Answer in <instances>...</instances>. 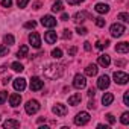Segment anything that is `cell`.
I'll list each match as a JSON object with an SVG mask.
<instances>
[{"instance_id":"cell-42","label":"cell","mask_w":129,"mask_h":129,"mask_svg":"<svg viewBox=\"0 0 129 129\" xmlns=\"http://www.w3.org/2000/svg\"><path fill=\"white\" fill-rule=\"evenodd\" d=\"M76 52H78V49H76V47H70L69 55H70V56H75V55H76Z\"/></svg>"},{"instance_id":"cell-4","label":"cell","mask_w":129,"mask_h":129,"mask_svg":"<svg viewBox=\"0 0 129 129\" xmlns=\"http://www.w3.org/2000/svg\"><path fill=\"white\" fill-rule=\"evenodd\" d=\"M73 87H75V88H78V90L85 88V87H87V79H85V76L78 73V75L75 76V79H73Z\"/></svg>"},{"instance_id":"cell-9","label":"cell","mask_w":129,"mask_h":129,"mask_svg":"<svg viewBox=\"0 0 129 129\" xmlns=\"http://www.w3.org/2000/svg\"><path fill=\"white\" fill-rule=\"evenodd\" d=\"M29 43L32 44V47H35V49H40V47H41V38H40V34H37V32H32V34L29 35Z\"/></svg>"},{"instance_id":"cell-40","label":"cell","mask_w":129,"mask_h":129,"mask_svg":"<svg viewBox=\"0 0 129 129\" xmlns=\"http://www.w3.org/2000/svg\"><path fill=\"white\" fill-rule=\"evenodd\" d=\"M109 46V41H105V43H97V49H105Z\"/></svg>"},{"instance_id":"cell-23","label":"cell","mask_w":129,"mask_h":129,"mask_svg":"<svg viewBox=\"0 0 129 129\" xmlns=\"http://www.w3.org/2000/svg\"><path fill=\"white\" fill-rule=\"evenodd\" d=\"M27 53H29V47H27V46H21L20 50L17 52V56H18V58H26Z\"/></svg>"},{"instance_id":"cell-39","label":"cell","mask_w":129,"mask_h":129,"mask_svg":"<svg viewBox=\"0 0 129 129\" xmlns=\"http://www.w3.org/2000/svg\"><path fill=\"white\" fill-rule=\"evenodd\" d=\"M62 38H66V40L69 38V40H70V38H72V32H70L69 29H66V30H64V34H62Z\"/></svg>"},{"instance_id":"cell-38","label":"cell","mask_w":129,"mask_h":129,"mask_svg":"<svg viewBox=\"0 0 129 129\" xmlns=\"http://www.w3.org/2000/svg\"><path fill=\"white\" fill-rule=\"evenodd\" d=\"M123 102H124L126 106H129V91H126V93L123 94Z\"/></svg>"},{"instance_id":"cell-27","label":"cell","mask_w":129,"mask_h":129,"mask_svg":"<svg viewBox=\"0 0 129 129\" xmlns=\"http://www.w3.org/2000/svg\"><path fill=\"white\" fill-rule=\"evenodd\" d=\"M52 56H53L55 59L62 58V50H61V49H53V50H52Z\"/></svg>"},{"instance_id":"cell-49","label":"cell","mask_w":129,"mask_h":129,"mask_svg":"<svg viewBox=\"0 0 129 129\" xmlns=\"http://www.w3.org/2000/svg\"><path fill=\"white\" fill-rule=\"evenodd\" d=\"M97 127H100V129H108V126H103V124H97Z\"/></svg>"},{"instance_id":"cell-45","label":"cell","mask_w":129,"mask_h":129,"mask_svg":"<svg viewBox=\"0 0 129 129\" xmlns=\"http://www.w3.org/2000/svg\"><path fill=\"white\" fill-rule=\"evenodd\" d=\"M88 96H90V97H94V96H96V90H94V88H90V90H88Z\"/></svg>"},{"instance_id":"cell-3","label":"cell","mask_w":129,"mask_h":129,"mask_svg":"<svg viewBox=\"0 0 129 129\" xmlns=\"http://www.w3.org/2000/svg\"><path fill=\"white\" fill-rule=\"evenodd\" d=\"M24 109H26V112H27L29 115L37 114V112L40 111V103H38V100H29V102L26 103Z\"/></svg>"},{"instance_id":"cell-7","label":"cell","mask_w":129,"mask_h":129,"mask_svg":"<svg viewBox=\"0 0 129 129\" xmlns=\"http://www.w3.org/2000/svg\"><path fill=\"white\" fill-rule=\"evenodd\" d=\"M53 114H56L58 117H64L67 112H69V109H67V106L66 105H62V103H56L55 106H53Z\"/></svg>"},{"instance_id":"cell-36","label":"cell","mask_w":129,"mask_h":129,"mask_svg":"<svg viewBox=\"0 0 129 129\" xmlns=\"http://www.w3.org/2000/svg\"><path fill=\"white\" fill-rule=\"evenodd\" d=\"M12 5V0H2V6L3 8H11Z\"/></svg>"},{"instance_id":"cell-35","label":"cell","mask_w":129,"mask_h":129,"mask_svg":"<svg viewBox=\"0 0 129 129\" xmlns=\"http://www.w3.org/2000/svg\"><path fill=\"white\" fill-rule=\"evenodd\" d=\"M105 117H106V120H108V123H109V124H114V123H115V118H114V115H112V114H106Z\"/></svg>"},{"instance_id":"cell-28","label":"cell","mask_w":129,"mask_h":129,"mask_svg":"<svg viewBox=\"0 0 129 129\" xmlns=\"http://www.w3.org/2000/svg\"><path fill=\"white\" fill-rule=\"evenodd\" d=\"M117 18H118V20H121L123 23H127V21H129V14L121 12V14H118V15H117Z\"/></svg>"},{"instance_id":"cell-47","label":"cell","mask_w":129,"mask_h":129,"mask_svg":"<svg viewBox=\"0 0 129 129\" xmlns=\"http://www.w3.org/2000/svg\"><path fill=\"white\" fill-rule=\"evenodd\" d=\"M9 81H11V78H9V76H8V78H5V79H3V81H2V84H3V85H6V84H8V82H9Z\"/></svg>"},{"instance_id":"cell-24","label":"cell","mask_w":129,"mask_h":129,"mask_svg":"<svg viewBox=\"0 0 129 129\" xmlns=\"http://www.w3.org/2000/svg\"><path fill=\"white\" fill-rule=\"evenodd\" d=\"M11 69H12L14 72H18V73H21V72L24 70V67L21 66L20 62H12V64H11Z\"/></svg>"},{"instance_id":"cell-46","label":"cell","mask_w":129,"mask_h":129,"mask_svg":"<svg viewBox=\"0 0 129 129\" xmlns=\"http://www.w3.org/2000/svg\"><path fill=\"white\" fill-rule=\"evenodd\" d=\"M43 6V3L41 2H37V3H34V9H40Z\"/></svg>"},{"instance_id":"cell-6","label":"cell","mask_w":129,"mask_h":129,"mask_svg":"<svg viewBox=\"0 0 129 129\" xmlns=\"http://www.w3.org/2000/svg\"><path fill=\"white\" fill-rule=\"evenodd\" d=\"M90 121V114L88 112H79L76 117H75V123L78 126H84Z\"/></svg>"},{"instance_id":"cell-17","label":"cell","mask_w":129,"mask_h":129,"mask_svg":"<svg viewBox=\"0 0 129 129\" xmlns=\"http://www.w3.org/2000/svg\"><path fill=\"white\" fill-rule=\"evenodd\" d=\"M111 64V58H109V55H100L99 56V66H102V67H108Z\"/></svg>"},{"instance_id":"cell-33","label":"cell","mask_w":129,"mask_h":129,"mask_svg":"<svg viewBox=\"0 0 129 129\" xmlns=\"http://www.w3.org/2000/svg\"><path fill=\"white\" fill-rule=\"evenodd\" d=\"M24 27L26 29H35L37 27V21H26L24 23Z\"/></svg>"},{"instance_id":"cell-5","label":"cell","mask_w":129,"mask_h":129,"mask_svg":"<svg viewBox=\"0 0 129 129\" xmlns=\"http://www.w3.org/2000/svg\"><path fill=\"white\" fill-rule=\"evenodd\" d=\"M124 32H126V29H124V26H123V24H120V23H114V24L111 26V35H112V37H115V38L121 37Z\"/></svg>"},{"instance_id":"cell-29","label":"cell","mask_w":129,"mask_h":129,"mask_svg":"<svg viewBox=\"0 0 129 129\" xmlns=\"http://www.w3.org/2000/svg\"><path fill=\"white\" fill-rule=\"evenodd\" d=\"M120 121H121L123 124H127V123H129V112H123V114H121Z\"/></svg>"},{"instance_id":"cell-44","label":"cell","mask_w":129,"mask_h":129,"mask_svg":"<svg viewBox=\"0 0 129 129\" xmlns=\"http://www.w3.org/2000/svg\"><path fill=\"white\" fill-rule=\"evenodd\" d=\"M84 49H85L87 52H90V50H91V44H90L88 41H85V43H84Z\"/></svg>"},{"instance_id":"cell-2","label":"cell","mask_w":129,"mask_h":129,"mask_svg":"<svg viewBox=\"0 0 129 129\" xmlns=\"http://www.w3.org/2000/svg\"><path fill=\"white\" fill-rule=\"evenodd\" d=\"M127 81H129L127 73H124V72H114V82L115 84L124 85V84H127Z\"/></svg>"},{"instance_id":"cell-13","label":"cell","mask_w":129,"mask_h":129,"mask_svg":"<svg viewBox=\"0 0 129 129\" xmlns=\"http://www.w3.org/2000/svg\"><path fill=\"white\" fill-rule=\"evenodd\" d=\"M56 32H53V30H49V32H46V35H44V41L47 43V44H53V43H56Z\"/></svg>"},{"instance_id":"cell-14","label":"cell","mask_w":129,"mask_h":129,"mask_svg":"<svg viewBox=\"0 0 129 129\" xmlns=\"http://www.w3.org/2000/svg\"><path fill=\"white\" fill-rule=\"evenodd\" d=\"M81 100H82L81 93H76V94H73V96H70V97H69V105L76 106V105H79V103H81Z\"/></svg>"},{"instance_id":"cell-22","label":"cell","mask_w":129,"mask_h":129,"mask_svg":"<svg viewBox=\"0 0 129 129\" xmlns=\"http://www.w3.org/2000/svg\"><path fill=\"white\" fill-rule=\"evenodd\" d=\"M87 17H88L87 12H78V14L75 15V21H76V23H84Z\"/></svg>"},{"instance_id":"cell-41","label":"cell","mask_w":129,"mask_h":129,"mask_svg":"<svg viewBox=\"0 0 129 129\" xmlns=\"http://www.w3.org/2000/svg\"><path fill=\"white\" fill-rule=\"evenodd\" d=\"M82 2H84V0H67L69 5H81Z\"/></svg>"},{"instance_id":"cell-19","label":"cell","mask_w":129,"mask_h":129,"mask_svg":"<svg viewBox=\"0 0 129 129\" xmlns=\"http://www.w3.org/2000/svg\"><path fill=\"white\" fill-rule=\"evenodd\" d=\"M97 66L96 64H90V66L85 69V75H88V76H96L97 75Z\"/></svg>"},{"instance_id":"cell-18","label":"cell","mask_w":129,"mask_h":129,"mask_svg":"<svg viewBox=\"0 0 129 129\" xmlns=\"http://www.w3.org/2000/svg\"><path fill=\"white\" fill-rule=\"evenodd\" d=\"M115 52H117V53H127V52H129V44H127L126 41L117 44V46H115Z\"/></svg>"},{"instance_id":"cell-8","label":"cell","mask_w":129,"mask_h":129,"mask_svg":"<svg viewBox=\"0 0 129 129\" xmlns=\"http://www.w3.org/2000/svg\"><path fill=\"white\" fill-rule=\"evenodd\" d=\"M41 24H43L44 27H55V26H56V18L52 17V15H44V17L41 18Z\"/></svg>"},{"instance_id":"cell-21","label":"cell","mask_w":129,"mask_h":129,"mask_svg":"<svg viewBox=\"0 0 129 129\" xmlns=\"http://www.w3.org/2000/svg\"><path fill=\"white\" fill-rule=\"evenodd\" d=\"M20 126V121L18 120H6L5 123H3V127H6V129H9V127H18Z\"/></svg>"},{"instance_id":"cell-31","label":"cell","mask_w":129,"mask_h":129,"mask_svg":"<svg viewBox=\"0 0 129 129\" xmlns=\"http://www.w3.org/2000/svg\"><path fill=\"white\" fill-rule=\"evenodd\" d=\"M8 53H9L8 46H0V56H6Z\"/></svg>"},{"instance_id":"cell-32","label":"cell","mask_w":129,"mask_h":129,"mask_svg":"<svg viewBox=\"0 0 129 129\" xmlns=\"http://www.w3.org/2000/svg\"><path fill=\"white\" fill-rule=\"evenodd\" d=\"M6 99H8V93L6 91H0V105H3Z\"/></svg>"},{"instance_id":"cell-11","label":"cell","mask_w":129,"mask_h":129,"mask_svg":"<svg viewBox=\"0 0 129 129\" xmlns=\"http://www.w3.org/2000/svg\"><path fill=\"white\" fill-rule=\"evenodd\" d=\"M108 87H109V78H108L106 75H102V76L99 78V81H97V88L106 90Z\"/></svg>"},{"instance_id":"cell-20","label":"cell","mask_w":129,"mask_h":129,"mask_svg":"<svg viewBox=\"0 0 129 129\" xmlns=\"http://www.w3.org/2000/svg\"><path fill=\"white\" fill-rule=\"evenodd\" d=\"M96 12H99V14H106V12H109V6H108L106 3H97V5H96Z\"/></svg>"},{"instance_id":"cell-16","label":"cell","mask_w":129,"mask_h":129,"mask_svg":"<svg viewBox=\"0 0 129 129\" xmlns=\"http://www.w3.org/2000/svg\"><path fill=\"white\" fill-rule=\"evenodd\" d=\"M9 103H11V106H18L20 103H21V96L20 94H11L9 96Z\"/></svg>"},{"instance_id":"cell-15","label":"cell","mask_w":129,"mask_h":129,"mask_svg":"<svg viewBox=\"0 0 129 129\" xmlns=\"http://www.w3.org/2000/svg\"><path fill=\"white\" fill-rule=\"evenodd\" d=\"M112 102H114V94H112V93H105L103 97H102V103H103L105 106H109Z\"/></svg>"},{"instance_id":"cell-37","label":"cell","mask_w":129,"mask_h":129,"mask_svg":"<svg viewBox=\"0 0 129 129\" xmlns=\"http://www.w3.org/2000/svg\"><path fill=\"white\" fill-rule=\"evenodd\" d=\"M76 32H78L79 35H87V34H88V30H87L85 27H81V26H79V27L76 29Z\"/></svg>"},{"instance_id":"cell-30","label":"cell","mask_w":129,"mask_h":129,"mask_svg":"<svg viewBox=\"0 0 129 129\" xmlns=\"http://www.w3.org/2000/svg\"><path fill=\"white\" fill-rule=\"evenodd\" d=\"M27 3H29V0H17V6H18L20 9L26 8V6H27Z\"/></svg>"},{"instance_id":"cell-50","label":"cell","mask_w":129,"mask_h":129,"mask_svg":"<svg viewBox=\"0 0 129 129\" xmlns=\"http://www.w3.org/2000/svg\"><path fill=\"white\" fill-rule=\"evenodd\" d=\"M5 70H6V67H3V66H2V67H0V73H3Z\"/></svg>"},{"instance_id":"cell-34","label":"cell","mask_w":129,"mask_h":129,"mask_svg":"<svg viewBox=\"0 0 129 129\" xmlns=\"http://www.w3.org/2000/svg\"><path fill=\"white\" fill-rule=\"evenodd\" d=\"M105 23H106V21H105L103 18H100V17H99V18H96V26H97V27H103V26H105Z\"/></svg>"},{"instance_id":"cell-10","label":"cell","mask_w":129,"mask_h":129,"mask_svg":"<svg viewBox=\"0 0 129 129\" xmlns=\"http://www.w3.org/2000/svg\"><path fill=\"white\" fill-rule=\"evenodd\" d=\"M43 87H44V82L40 79V78H32L30 79V90L32 91H40V90H43Z\"/></svg>"},{"instance_id":"cell-43","label":"cell","mask_w":129,"mask_h":129,"mask_svg":"<svg viewBox=\"0 0 129 129\" xmlns=\"http://www.w3.org/2000/svg\"><path fill=\"white\" fill-rule=\"evenodd\" d=\"M69 18H70V17H69L67 12H62V15H61V20H62V21H67Z\"/></svg>"},{"instance_id":"cell-48","label":"cell","mask_w":129,"mask_h":129,"mask_svg":"<svg viewBox=\"0 0 129 129\" xmlns=\"http://www.w3.org/2000/svg\"><path fill=\"white\" fill-rule=\"evenodd\" d=\"M115 66H118V67L124 66V61H117V62H115Z\"/></svg>"},{"instance_id":"cell-25","label":"cell","mask_w":129,"mask_h":129,"mask_svg":"<svg viewBox=\"0 0 129 129\" xmlns=\"http://www.w3.org/2000/svg\"><path fill=\"white\" fill-rule=\"evenodd\" d=\"M3 41H5V44H6V46H12V44H14V41H15V38H14L11 34H8V35H5Z\"/></svg>"},{"instance_id":"cell-26","label":"cell","mask_w":129,"mask_h":129,"mask_svg":"<svg viewBox=\"0 0 129 129\" xmlns=\"http://www.w3.org/2000/svg\"><path fill=\"white\" fill-rule=\"evenodd\" d=\"M52 11H53V12H61V11H62V3L59 2V0H56V2L53 3Z\"/></svg>"},{"instance_id":"cell-12","label":"cell","mask_w":129,"mask_h":129,"mask_svg":"<svg viewBox=\"0 0 129 129\" xmlns=\"http://www.w3.org/2000/svg\"><path fill=\"white\" fill-rule=\"evenodd\" d=\"M14 88H15L17 91H23V90L26 88V79H23V78L14 79Z\"/></svg>"},{"instance_id":"cell-1","label":"cell","mask_w":129,"mask_h":129,"mask_svg":"<svg viewBox=\"0 0 129 129\" xmlns=\"http://www.w3.org/2000/svg\"><path fill=\"white\" fill-rule=\"evenodd\" d=\"M64 73V69L59 64H49V66L44 69V76L49 78V79H59Z\"/></svg>"}]
</instances>
